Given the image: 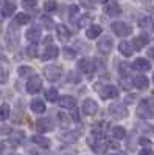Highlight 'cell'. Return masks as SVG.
<instances>
[{
	"instance_id": "obj_55",
	"label": "cell",
	"mask_w": 154,
	"mask_h": 155,
	"mask_svg": "<svg viewBox=\"0 0 154 155\" xmlns=\"http://www.w3.org/2000/svg\"><path fill=\"white\" fill-rule=\"evenodd\" d=\"M118 155H120V153H118Z\"/></svg>"
},
{
	"instance_id": "obj_40",
	"label": "cell",
	"mask_w": 154,
	"mask_h": 155,
	"mask_svg": "<svg viewBox=\"0 0 154 155\" xmlns=\"http://www.w3.org/2000/svg\"><path fill=\"white\" fill-rule=\"evenodd\" d=\"M69 82H80V78H78V74L76 73H73V71H70L69 73V79H67Z\"/></svg>"
},
{
	"instance_id": "obj_23",
	"label": "cell",
	"mask_w": 154,
	"mask_h": 155,
	"mask_svg": "<svg viewBox=\"0 0 154 155\" xmlns=\"http://www.w3.org/2000/svg\"><path fill=\"white\" fill-rule=\"evenodd\" d=\"M30 107H31V110L34 113H44L45 112V102L42 99H33Z\"/></svg>"
},
{
	"instance_id": "obj_48",
	"label": "cell",
	"mask_w": 154,
	"mask_h": 155,
	"mask_svg": "<svg viewBox=\"0 0 154 155\" xmlns=\"http://www.w3.org/2000/svg\"><path fill=\"white\" fill-rule=\"evenodd\" d=\"M28 152H30V155H41L37 150H34V149H28Z\"/></svg>"
},
{
	"instance_id": "obj_49",
	"label": "cell",
	"mask_w": 154,
	"mask_h": 155,
	"mask_svg": "<svg viewBox=\"0 0 154 155\" xmlns=\"http://www.w3.org/2000/svg\"><path fill=\"white\" fill-rule=\"evenodd\" d=\"M9 129H0V134H8Z\"/></svg>"
},
{
	"instance_id": "obj_32",
	"label": "cell",
	"mask_w": 154,
	"mask_h": 155,
	"mask_svg": "<svg viewBox=\"0 0 154 155\" xmlns=\"http://www.w3.org/2000/svg\"><path fill=\"white\" fill-rule=\"evenodd\" d=\"M151 23H152V20H151V17H148V16H145V17H142V19L139 20L140 28H148Z\"/></svg>"
},
{
	"instance_id": "obj_2",
	"label": "cell",
	"mask_w": 154,
	"mask_h": 155,
	"mask_svg": "<svg viewBox=\"0 0 154 155\" xmlns=\"http://www.w3.org/2000/svg\"><path fill=\"white\" fill-rule=\"evenodd\" d=\"M111 28H112L114 34H117L118 37H126V36H129L132 33V27L125 23V22H112Z\"/></svg>"
},
{
	"instance_id": "obj_19",
	"label": "cell",
	"mask_w": 154,
	"mask_h": 155,
	"mask_svg": "<svg viewBox=\"0 0 154 155\" xmlns=\"http://www.w3.org/2000/svg\"><path fill=\"white\" fill-rule=\"evenodd\" d=\"M118 51L123 54V56H126V58H129V56H132V53H134V48H132V44H129V42H126V41H123V42H120V45H118Z\"/></svg>"
},
{
	"instance_id": "obj_26",
	"label": "cell",
	"mask_w": 154,
	"mask_h": 155,
	"mask_svg": "<svg viewBox=\"0 0 154 155\" xmlns=\"http://www.w3.org/2000/svg\"><path fill=\"white\" fill-rule=\"evenodd\" d=\"M112 135L117 138V140H123L125 138V135H126V130H125V127H121V126H115L114 129H112Z\"/></svg>"
},
{
	"instance_id": "obj_50",
	"label": "cell",
	"mask_w": 154,
	"mask_h": 155,
	"mask_svg": "<svg viewBox=\"0 0 154 155\" xmlns=\"http://www.w3.org/2000/svg\"><path fill=\"white\" fill-rule=\"evenodd\" d=\"M97 2H100V3H104V2H108V0H97Z\"/></svg>"
},
{
	"instance_id": "obj_4",
	"label": "cell",
	"mask_w": 154,
	"mask_h": 155,
	"mask_svg": "<svg viewBox=\"0 0 154 155\" xmlns=\"http://www.w3.org/2000/svg\"><path fill=\"white\" fill-rule=\"evenodd\" d=\"M44 73H45V78H47L48 81L55 82V81H58L59 78L62 76L64 70H62L61 65H48V67H45Z\"/></svg>"
},
{
	"instance_id": "obj_33",
	"label": "cell",
	"mask_w": 154,
	"mask_h": 155,
	"mask_svg": "<svg viewBox=\"0 0 154 155\" xmlns=\"http://www.w3.org/2000/svg\"><path fill=\"white\" fill-rule=\"evenodd\" d=\"M118 73H120V76H126L128 73H129V64L121 62L120 67H118Z\"/></svg>"
},
{
	"instance_id": "obj_16",
	"label": "cell",
	"mask_w": 154,
	"mask_h": 155,
	"mask_svg": "<svg viewBox=\"0 0 154 155\" xmlns=\"http://www.w3.org/2000/svg\"><path fill=\"white\" fill-rule=\"evenodd\" d=\"M132 67H134L135 70H139V71H148V70L151 68V64H149L145 58H137V59L134 61V64H132Z\"/></svg>"
},
{
	"instance_id": "obj_10",
	"label": "cell",
	"mask_w": 154,
	"mask_h": 155,
	"mask_svg": "<svg viewBox=\"0 0 154 155\" xmlns=\"http://www.w3.org/2000/svg\"><path fill=\"white\" fill-rule=\"evenodd\" d=\"M83 113L84 115H95L97 112H98V104L94 101V99H86L84 102H83Z\"/></svg>"
},
{
	"instance_id": "obj_15",
	"label": "cell",
	"mask_w": 154,
	"mask_h": 155,
	"mask_svg": "<svg viewBox=\"0 0 154 155\" xmlns=\"http://www.w3.org/2000/svg\"><path fill=\"white\" fill-rule=\"evenodd\" d=\"M56 31H58V39H59L61 42H67L69 39H70V30L66 27V25L59 23L58 27H56Z\"/></svg>"
},
{
	"instance_id": "obj_41",
	"label": "cell",
	"mask_w": 154,
	"mask_h": 155,
	"mask_svg": "<svg viewBox=\"0 0 154 155\" xmlns=\"http://www.w3.org/2000/svg\"><path fill=\"white\" fill-rule=\"evenodd\" d=\"M6 81H8V73L0 68V84H5Z\"/></svg>"
},
{
	"instance_id": "obj_13",
	"label": "cell",
	"mask_w": 154,
	"mask_h": 155,
	"mask_svg": "<svg viewBox=\"0 0 154 155\" xmlns=\"http://www.w3.org/2000/svg\"><path fill=\"white\" fill-rule=\"evenodd\" d=\"M78 68L83 70L84 73H92V71L95 70V64H94L92 59L84 58V59H81V61L78 62Z\"/></svg>"
},
{
	"instance_id": "obj_45",
	"label": "cell",
	"mask_w": 154,
	"mask_h": 155,
	"mask_svg": "<svg viewBox=\"0 0 154 155\" xmlns=\"http://www.w3.org/2000/svg\"><path fill=\"white\" fill-rule=\"evenodd\" d=\"M140 144H143V146H149L151 144V141L148 138H140Z\"/></svg>"
},
{
	"instance_id": "obj_39",
	"label": "cell",
	"mask_w": 154,
	"mask_h": 155,
	"mask_svg": "<svg viewBox=\"0 0 154 155\" xmlns=\"http://www.w3.org/2000/svg\"><path fill=\"white\" fill-rule=\"evenodd\" d=\"M36 3H37V0H23V2H22V5L25 8H34Z\"/></svg>"
},
{
	"instance_id": "obj_28",
	"label": "cell",
	"mask_w": 154,
	"mask_h": 155,
	"mask_svg": "<svg viewBox=\"0 0 154 155\" xmlns=\"http://www.w3.org/2000/svg\"><path fill=\"white\" fill-rule=\"evenodd\" d=\"M45 99L50 101V102H53L58 99V90L56 88H48L47 92H45Z\"/></svg>"
},
{
	"instance_id": "obj_3",
	"label": "cell",
	"mask_w": 154,
	"mask_h": 155,
	"mask_svg": "<svg viewBox=\"0 0 154 155\" xmlns=\"http://www.w3.org/2000/svg\"><path fill=\"white\" fill-rule=\"evenodd\" d=\"M19 44V33H17V28H16V23H11L9 28H8V33H6V45L14 50Z\"/></svg>"
},
{
	"instance_id": "obj_8",
	"label": "cell",
	"mask_w": 154,
	"mask_h": 155,
	"mask_svg": "<svg viewBox=\"0 0 154 155\" xmlns=\"http://www.w3.org/2000/svg\"><path fill=\"white\" fill-rule=\"evenodd\" d=\"M36 129L39 132H50V130H53L55 129V123L51 121L50 118H41V120H37L36 121Z\"/></svg>"
},
{
	"instance_id": "obj_43",
	"label": "cell",
	"mask_w": 154,
	"mask_h": 155,
	"mask_svg": "<svg viewBox=\"0 0 154 155\" xmlns=\"http://www.w3.org/2000/svg\"><path fill=\"white\" fill-rule=\"evenodd\" d=\"M76 12H78V6H76V5H72V6L69 8V16H70V17H73V16L76 14Z\"/></svg>"
},
{
	"instance_id": "obj_54",
	"label": "cell",
	"mask_w": 154,
	"mask_h": 155,
	"mask_svg": "<svg viewBox=\"0 0 154 155\" xmlns=\"http://www.w3.org/2000/svg\"><path fill=\"white\" fill-rule=\"evenodd\" d=\"M12 155H17V153H12Z\"/></svg>"
},
{
	"instance_id": "obj_6",
	"label": "cell",
	"mask_w": 154,
	"mask_h": 155,
	"mask_svg": "<svg viewBox=\"0 0 154 155\" xmlns=\"http://www.w3.org/2000/svg\"><path fill=\"white\" fill-rule=\"evenodd\" d=\"M112 47H114V41H112V37H109V36L101 37L100 41H98V44H97L98 51H100V53H103V54H109Z\"/></svg>"
},
{
	"instance_id": "obj_21",
	"label": "cell",
	"mask_w": 154,
	"mask_h": 155,
	"mask_svg": "<svg viewBox=\"0 0 154 155\" xmlns=\"http://www.w3.org/2000/svg\"><path fill=\"white\" fill-rule=\"evenodd\" d=\"M101 33H103V28L100 25H91L86 31V36H87V39H97Z\"/></svg>"
},
{
	"instance_id": "obj_11",
	"label": "cell",
	"mask_w": 154,
	"mask_h": 155,
	"mask_svg": "<svg viewBox=\"0 0 154 155\" xmlns=\"http://www.w3.org/2000/svg\"><path fill=\"white\" fill-rule=\"evenodd\" d=\"M104 12L109 17H117L121 14V8L117 2H108V5L104 6Z\"/></svg>"
},
{
	"instance_id": "obj_29",
	"label": "cell",
	"mask_w": 154,
	"mask_h": 155,
	"mask_svg": "<svg viewBox=\"0 0 154 155\" xmlns=\"http://www.w3.org/2000/svg\"><path fill=\"white\" fill-rule=\"evenodd\" d=\"M8 116H9V106L8 104H2L0 106V121L8 120Z\"/></svg>"
},
{
	"instance_id": "obj_34",
	"label": "cell",
	"mask_w": 154,
	"mask_h": 155,
	"mask_svg": "<svg viewBox=\"0 0 154 155\" xmlns=\"http://www.w3.org/2000/svg\"><path fill=\"white\" fill-rule=\"evenodd\" d=\"M64 56H66V59H73V58L76 56V53H75L73 48L66 47V48H64Z\"/></svg>"
},
{
	"instance_id": "obj_27",
	"label": "cell",
	"mask_w": 154,
	"mask_h": 155,
	"mask_svg": "<svg viewBox=\"0 0 154 155\" xmlns=\"http://www.w3.org/2000/svg\"><path fill=\"white\" fill-rule=\"evenodd\" d=\"M17 73H19L20 78H28V76L33 74V68L28 67V65H20L19 70H17Z\"/></svg>"
},
{
	"instance_id": "obj_22",
	"label": "cell",
	"mask_w": 154,
	"mask_h": 155,
	"mask_svg": "<svg viewBox=\"0 0 154 155\" xmlns=\"http://www.w3.org/2000/svg\"><path fill=\"white\" fill-rule=\"evenodd\" d=\"M59 106L64 107V109H73L75 107V98L73 96H69V95L61 96L59 98Z\"/></svg>"
},
{
	"instance_id": "obj_31",
	"label": "cell",
	"mask_w": 154,
	"mask_h": 155,
	"mask_svg": "<svg viewBox=\"0 0 154 155\" xmlns=\"http://www.w3.org/2000/svg\"><path fill=\"white\" fill-rule=\"evenodd\" d=\"M92 20H94V19H92V16L86 14L84 17H81V19H80V22H78V27H81V28H83V27H87L89 23H92Z\"/></svg>"
},
{
	"instance_id": "obj_14",
	"label": "cell",
	"mask_w": 154,
	"mask_h": 155,
	"mask_svg": "<svg viewBox=\"0 0 154 155\" xmlns=\"http://www.w3.org/2000/svg\"><path fill=\"white\" fill-rule=\"evenodd\" d=\"M58 47H55V45H48V47H45V50H44V53H42V56H41V59L42 61H48V59H55L56 56H58Z\"/></svg>"
},
{
	"instance_id": "obj_1",
	"label": "cell",
	"mask_w": 154,
	"mask_h": 155,
	"mask_svg": "<svg viewBox=\"0 0 154 155\" xmlns=\"http://www.w3.org/2000/svg\"><path fill=\"white\" fill-rule=\"evenodd\" d=\"M137 115L140 118H152L154 116V102L151 99H143L137 106Z\"/></svg>"
},
{
	"instance_id": "obj_18",
	"label": "cell",
	"mask_w": 154,
	"mask_h": 155,
	"mask_svg": "<svg viewBox=\"0 0 154 155\" xmlns=\"http://www.w3.org/2000/svg\"><path fill=\"white\" fill-rule=\"evenodd\" d=\"M149 42V37L146 34H142V36H137L134 41H132V48L134 50H142L146 44Z\"/></svg>"
},
{
	"instance_id": "obj_37",
	"label": "cell",
	"mask_w": 154,
	"mask_h": 155,
	"mask_svg": "<svg viewBox=\"0 0 154 155\" xmlns=\"http://www.w3.org/2000/svg\"><path fill=\"white\" fill-rule=\"evenodd\" d=\"M27 53H28V56H31V58H36V56H37V47H36V44H33V45H30V47L27 48Z\"/></svg>"
},
{
	"instance_id": "obj_20",
	"label": "cell",
	"mask_w": 154,
	"mask_h": 155,
	"mask_svg": "<svg viewBox=\"0 0 154 155\" xmlns=\"http://www.w3.org/2000/svg\"><path fill=\"white\" fill-rule=\"evenodd\" d=\"M16 11V3L12 2H5L2 9H0V14H2V17H9L12 16V12Z\"/></svg>"
},
{
	"instance_id": "obj_52",
	"label": "cell",
	"mask_w": 154,
	"mask_h": 155,
	"mask_svg": "<svg viewBox=\"0 0 154 155\" xmlns=\"http://www.w3.org/2000/svg\"><path fill=\"white\" fill-rule=\"evenodd\" d=\"M0 30H2V23H0Z\"/></svg>"
},
{
	"instance_id": "obj_47",
	"label": "cell",
	"mask_w": 154,
	"mask_h": 155,
	"mask_svg": "<svg viewBox=\"0 0 154 155\" xmlns=\"http://www.w3.org/2000/svg\"><path fill=\"white\" fill-rule=\"evenodd\" d=\"M72 118H73L75 121H80V116H78V113H76V112H73V113H72Z\"/></svg>"
},
{
	"instance_id": "obj_44",
	"label": "cell",
	"mask_w": 154,
	"mask_h": 155,
	"mask_svg": "<svg viewBox=\"0 0 154 155\" xmlns=\"http://www.w3.org/2000/svg\"><path fill=\"white\" fill-rule=\"evenodd\" d=\"M139 155H154V152L151 149H142L139 152Z\"/></svg>"
},
{
	"instance_id": "obj_42",
	"label": "cell",
	"mask_w": 154,
	"mask_h": 155,
	"mask_svg": "<svg viewBox=\"0 0 154 155\" xmlns=\"http://www.w3.org/2000/svg\"><path fill=\"white\" fill-rule=\"evenodd\" d=\"M92 137L95 140H104V132H100V130H94L92 132Z\"/></svg>"
},
{
	"instance_id": "obj_24",
	"label": "cell",
	"mask_w": 154,
	"mask_h": 155,
	"mask_svg": "<svg viewBox=\"0 0 154 155\" xmlns=\"http://www.w3.org/2000/svg\"><path fill=\"white\" fill-rule=\"evenodd\" d=\"M31 141H33L34 144L44 147V149H48V147H50V141H48V138H45V137H41V135H33Z\"/></svg>"
},
{
	"instance_id": "obj_46",
	"label": "cell",
	"mask_w": 154,
	"mask_h": 155,
	"mask_svg": "<svg viewBox=\"0 0 154 155\" xmlns=\"http://www.w3.org/2000/svg\"><path fill=\"white\" fill-rule=\"evenodd\" d=\"M148 56H149V58L154 61V47H151V48L148 50Z\"/></svg>"
},
{
	"instance_id": "obj_35",
	"label": "cell",
	"mask_w": 154,
	"mask_h": 155,
	"mask_svg": "<svg viewBox=\"0 0 154 155\" xmlns=\"http://www.w3.org/2000/svg\"><path fill=\"white\" fill-rule=\"evenodd\" d=\"M42 23L45 25V28L47 30H51V28H55V23H53V20H51L50 17H42Z\"/></svg>"
},
{
	"instance_id": "obj_12",
	"label": "cell",
	"mask_w": 154,
	"mask_h": 155,
	"mask_svg": "<svg viewBox=\"0 0 154 155\" xmlns=\"http://www.w3.org/2000/svg\"><path fill=\"white\" fill-rule=\"evenodd\" d=\"M25 36H27V39L30 42H33V44H36L37 41L41 39V36H42V31H41V28L39 27H31V28H28L27 30V33H25Z\"/></svg>"
},
{
	"instance_id": "obj_7",
	"label": "cell",
	"mask_w": 154,
	"mask_h": 155,
	"mask_svg": "<svg viewBox=\"0 0 154 155\" xmlns=\"http://www.w3.org/2000/svg\"><path fill=\"white\" fill-rule=\"evenodd\" d=\"M41 90H42V79H41V76L34 74L27 82V92L28 93H37V92H41Z\"/></svg>"
},
{
	"instance_id": "obj_36",
	"label": "cell",
	"mask_w": 154,
	"mask_h": 155,
	"mask_svg": "<svg viewBox=\"0 0 154 155\" xmlns=\"http://www.w3.org/2000/svg\"><path fill=\"white\" fill-rule=\"evenodd\" d=\"M80 3L84 8H87V9H94L95 8V2H94V0H80Z\"/></svg>"
},
{
	"instance_id": "obj_17",
	"label": "cell",
	"mask_w": 154,
	"mask_h": 155,
	"mask_svg": "<svg viewBox=\"0 0 154 155\" xmlns=\"http://www.w3.org/2000/svg\"><path fill=\"white\" fill-rule=\"evenodd\" d=\"M132 85H134L135 88H139V90H143V88H148L149 81H148V78H146V76L140 74V76H135V78H134Z\"/></svg>"
},
{
	"instance_id": "obj_38",
	"label": "cell",
	"mask_w": 154,
	"mask_h": 155,
	"mask_svg": "<svg viewBox=\"0 0 154 155\" xmlns=\"http://www.w3.org/2000/svg\"><path fill=\"white\" fill-rule=\"evenodd\" d=\"M91 146H92V149L97 152V153H104V146L103 144H98V143H91Z\"/></svg>"
},
{
	"instance_id": "obj_25",
	"label": "cell",
	"mask_w": 154,
	"mask_h": 155,
	"mask_svg": "<svg viewBox=\"0 0 154 155\" xmlns=\"http://www.w3.org/2000/svg\"><path fill=\"white\" fill-rule=\"evenodd\" d=\"M28 22H30V16L25 14V12H19V14H16L14 22H12V23H16V25H27Z\"/></svg>"
},
{
	"instance_id": "obj_9",
	"label": "cell",
	"mask_w": 154,
	"mask_h": 155,
	"mask_svg": "<svg viewBox=\"0 0 154 155\" xmlns=\"http://www.w3.org/2000/svg\"><path fill=\"white\" fill-rule=\"evenodd\" d=\"M100 95L103 99H111V98H117L118 96V88L115 85H104L100 90Z\"/></svg>"
},
{
	"instance_id": "obj_30",
	"label": "cell",
	"mask_w": 154,
	"mask_h": 155,
	"mask_svg": "<svg viewBox=\"0 0 154 155\" xmlns=\"http://www.w3.org/2000/svg\"><path fill=\"white\" fill-rule=\"evenodd\" d=\"M56 8H58V3L53 2V0H48V2L44 3V11L45 12H55Z\"/></svg>"
},
{
	"instance_id": "obj_5",
	"label": "cell",
	"mask_w": 154,
	"mask_h": 155,
	"mask_svg": "<svg viewBox=\"0 0 154 155\" xmlns=\"http://www.w3.org/2000/svg\"><path fill=\"white\" fill-rule=\"evenodd\" d=\"M109 113L115 118H126L128 116V109L125 104L121 102H114V104L109 106Z\"/></svg>"
},
{
	"instance_id": "obj_51",
	"label": "cell",
	"mask_w": 154,
	"mask_h": 155,
	"mask_svg": "<svg viewBox=\"0 0 154 155\" xmlns=\"http://www.w3.org/2000/svg\"><path fill=\"white\" fill-rule=\"evenodd\" d=\"M142 2H143V3H149V2H151V0H142Z\"/></svg>"
},
{
	"instance_id": "obj_53",
	"label": "cell",
	"mask_w": 154,
	"mask_h": 155,
	"mask_svg": "<svg viewBox=\"0 0 154 155\" xmlns=\"http://www.w3.org/2000/svg\"><path fill=\"white\" fill-rule=\"evenodd\" d=\"M152 79H154V74H152Z\"/></svg>"
}]
</instances>
